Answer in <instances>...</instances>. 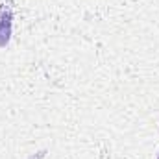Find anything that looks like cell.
Returning a JSON list of instances; mask_svg holds the SVG:
<instances>
[{"label": "cell", "instance_id": "obj_1", "mask_svg": "<svg viewBox=\"0 0 159 159\" xmlns=\"http://www.w3.org/2000/svg\"><path fill=\"white\" fill-rule=\"evenodd\" d=\"M11 11L0 9V46H6L11 37Z\"/></svg>", "mask_w": 159, "mask_h": 159}, {"label": "cell", "instance_id": "obj_2", "mask_svg": "<svg viewBox=\"0 0 159 159\" xmlns=\"http://www.w3.org/2000/svg\"><path fill=\"white\" fill-rule=\"evenodd\" d=\"M157 159H159V157H157Z\"/></svg>", "mask_w": 159, "mask_h": 159}]
</instances>
